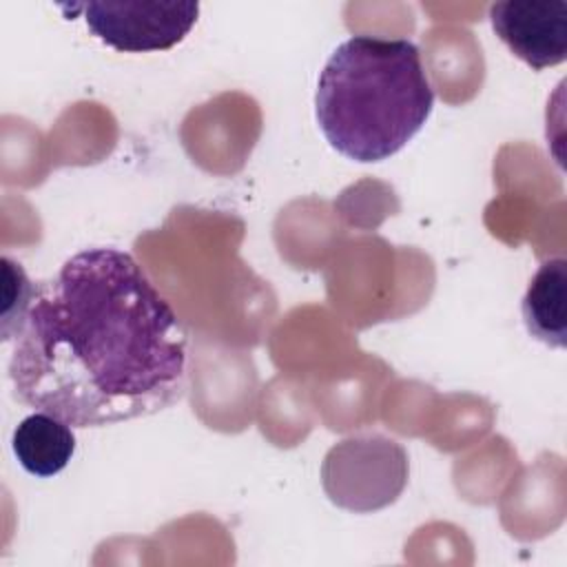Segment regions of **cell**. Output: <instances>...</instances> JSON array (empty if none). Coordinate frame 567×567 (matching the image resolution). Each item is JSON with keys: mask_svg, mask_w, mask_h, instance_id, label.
Here are the masks:
<instances>
[{"mask_svg": "<svg viewBox=\"0 0 567 567\" xmlns=\"http://www.w3.org/2000/svg\"><path fill=\"white\" fill-rule=\"evenodd\" d=\"M567 261L565 257L545 259L523 297V321L527 332L549 348L567 343Z\"/></svg>", "mask_w": 567, "mask_h": 567, "instance_id": "cell-6", "label": "cell"}, {"mask_svg": "<svg viewBox=\"0 0 567 567\" xmlns=\"http://www.w3.org/2000/svg\"><path fill=\"white\" fill-rule=\"evenodd\" d=\"M11 447L29 474L49 478L69 465L75 452V434L66 421L35 410L13 430Z\"/></svg>", "mask_w": 567, "mask_h": 567, "instance_id": "cell-7", "label": "cell"}, {"mask_svg": "<svg viewBox=\"0 0 567 567\" xmlns=\"http://www.w3.org/2000/svg\"><path fill=\"white\" fill-rule=\"evenodd\" d=\"M494 33L534 71L567 60L565 0H505L489 7Z\"/></svg>", "mask_w": 567, "mask_h": 567, "instance_id": "cell-4", "label": "cell"}, {"mask_svg": "<svg viewBox=\"0 0 567 567\" xmlns=\"http://www.w3.org/2000/svg\"><path fill=\"white\" fill-rule=\"evenodd\" d=\"M13 341V396L71 427L148 416L186 392V330L117 248L82 250L38 284Z\"/></svg>", "mask_w": 567, "mask_h": 567, "instance_id": "cell-1", "label": "cell"}, {"mask_svg": "<svg viewBox=\"0 0 567 567\" xmlns=\"http://www.w3.org/2000/svg\"><path fill=\"white\" fill-rule=\"evenodd\" d=\"M434 89L414 42L352 35L328 58L315 95L323 137L354 162L399 153L427 122Z\"/></svg>", "mask_w": 567, "mask_h": 567, "instance_id": "cell-2", "label": "cell"}, {"mask_svg": "<svg viewBox=\"0 0 567 567\" xmlns=\"http://www.w3.org/2000/svg\"><path fill=\"white\" fill-rule=\"evenodd\" d=\"M357 474L363 478L348 507L359 512L383 507L403 489L408 474L405 452L383 436L348 439L328 452L323 463V485Z\"/></svg>", "mask_w": 567, "mask_h": 567, "instance_id": "cell-5", "label": "cell"}, {"mask_svg": "<svg viewBox=\"0 0 567 567\" xmlns=\"http://www.w3.org/2000/svg\"><path fill=\"white\" fill-rule=\"evenodd\" d=\"M69 20L82 13L95 38L115 51H166L179 44L197 22L193 0H95L62 4Z\"/></svg>", "mask_w": 567, "mask_h": 567, "instance_id": "cell-3", "label": "cell"}]
</instances>
